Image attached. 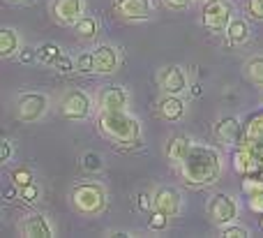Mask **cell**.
Returning a JSON list of instances; mask_svg holds the SVG:
<instances>
[{
	"label": "cell",
	"mask_w": 263,
	"mask_h": 238,
	"mask_svg": "<svg viewBox=\"0 0 263 238\" xmlns=\"http://www.w3.org/2000/svg\"><path fill=\"white\" fill-rule=\"evenodd\" d=\"M182 178L194 188H205L219 180L224 171V157L215 146H205V143H194L178 167Z\"/></svg>",
	"instance_id": "cell-1"
},
{
	"label": "cell",
	"mask_w": 263,
	"mask_h": 238,
	"mask_svg": "<svg viewBox=\"0 0 263 238\" xmlns=\"http://www.w3.org/2000/svg\"><path fill=\"white\" fill-rule=\"evenodd\" d=\"M97 127L106 139L123 146H132L141 139V123L127 111H100Z\"/></svg>",
	"instance_id": "cell-2"
},
{
	"label": "cell",
	"mask_w": 263,
	"mask_h": 238,
	"mask_svg": "<svg viewBox=\"0 0 263 238\" xmlns=\"http://www.w3.org/2000/svg\"><path fill=\"white\" fill-rule=\"evenodd\" d=\"M69 202H72L77 213H81L86 217H97L100 213H104L109 197H106V190L102 183H97V180H81V183L72 185Z\"/></svg>",
	"instance_id": "cell-3"
},
{
	"label": "cell",
	"mask_w": 263,
	"mask_h": 238,
	"mask_svg": "<svg viewBox=\"0 0 263 238\" xmlns=\"http://www.w3.org/2000/svg\"><path fill=\"white\" fill-rule=\"evenodd\" d=\"M51 102L46 93H37V90H26L18 93L14 100V116L21 123H40L46 116Z\"/></svg>",
	"instance_id": "cell-4"
},
{
	"label": "cell",
	"mask_w": 263,
	"mask_h": 238,
	"mask_svg": "<svg viewBox=\"0 0 263 238\" xmlns=\"http://www.w3.org/2000/svg\"><path fill=\"white\" fill-rule=\"evenodd\" d=\"M233 21V7L229 0H205L201 9V23L208 32H227Z\"/></svg>",
	"instance_id": "cell-5"
},
{
	"label": "cell",
	"mask_w": 263,
	"mask_h": 238,
	"mask_svg": "<svg viewBox=\"0 0 263 238\" xmlns=\"http://www.w3.org/2000/svg\"><path fill=\"white\" fill-rule=\"evenodd\" d=\"M238 213H240V204L233 194L227 192H217L210 197L208 202V220L213 222L215 227H224V225H231V222L238 220Z\"/></svg>",
	"instance_id": "cell-6"
},
{
	"label": "cell",
	"mask_w": 263,
	"mask_h": 238,
	"mask_svg": "<svg viewBox=\"0 0 263 238\" xmlns=\"http://www.w3.org/2000/svg\"><path fill=\"white\" fill-rule=\"evenodd\" d=\"M58 111L67 120H88L92 114V97L81 88H72L63 95Z\"/></svg>",
	"instance_id": "cell-7"
},
{
	"label": "cell",
	"mask_w": 263,
	"mask_h": 238,
	"mask_svg": "<svg viewBox=\"0 0 263 238\" xmlns=\"http://www.w3.org/2000/svg\"><path fill=\"white\" fill-rule=\"evenodd\" d=\"M157 83L162 95H185L187 88H190L187 72L180 65H164L157 72Z\"/></svg>",
	"instance_id": "cell-8"
},
{
	"label": "cell",
	"mask_w": 263,
	"mask_h": 238,
	"mask_svg": "<svg viewBox=\"0 0 263 238\" xmlns=\"http://www.w3.org/2000/svg\"><path fill=\"white\" fill-rule=\"evenodd\" d=\"M49 12L55 23L74 28V23L86 14V0H51Z\"/></svg>",
	"instance_id": "cell-9"
},
{
	"label": "cell",
	"mask_w": 263,
	"mask_h": 238,
	"mask_svg": "<svg viewBox=\"0 0 263 238\" xmlns=\"http://www.w3.org/2000/svg\"><path fill=\"white\" fill-rule=\"evenodd\" d=\"M114 12L123 21H148L155 14L153 0H114Z\"/></svg>",
	"instance_id": "cell-10"
},
{
	"label": "cell",
	"mask_w": 263,
	"mask_h": 238,
	"mask_svg": "<svg viewBox=\"0 0 263 238\" xmlns=\"http://www.w3.org/2000/svg\"><path fill=\"white\" fill-rule=\"evenodd\" d=\"M18 231L26 238H53L55 229L53 222L44 215V213H30L18 222Z\"/></svg>",
	"instance_id": "cell-11"
},
{
	"label": "cell",
	"mask_w": 263,
	"mask_h": 238,
	"mask_svg": "<svg viewBox=\"0 0 263 238\" xmlns=\"http://www.w3.org/2000/svg\"><path fill=\"white\" fill-rule=\"evenodd\" d=\"M153 202H155V208L166 213L168 217H176L182 208V197L173 185H159V188H155Z\"/></svg>",
	"instance_id": "cell-12"
},
{
	"label": "cell",
	"mask_w": 263,
	"mask_h": 238,
	"mask_svg": "<svg viewBox=\"0 0 263 238\" xmlns=\"http://www.w3.org/2000/svg\"><path fill=\"white\" fill-rule=\"evenodd\" d=\"M100 111H127L129 106V93L123 86H106L97 95Z\"/></svg>",
	"instance_id": "cell-13"
},
{
	"label": "cell",
	"mask_w": 263,
	"mask_h": 238,
	"mask_svg": "<svg viewBox=\"0 0 263 238\" xmlns=\"http://www.w3.org/2000/svg\"><path fill=\"white\" fill-rule=\"evenodd\" d=\"M194 146L190 139V134L185 132H176L171 134V137L166 139V146H164V153H166V160L171 162L173 167H180L182 160L187 157V153H190V148Z\"/></svg>",
	"instance_id": "cell-14"
},
{
	"label": "cell",
	"mask_w": 263,
	"mask_h": 238,
	"mask_svg": "<svg viewBox=\"0 0 263 238\" xmlns=\"http://www.w3.org/2000/svg\"><path fill=\"white\" fill-rule=\"evenodd\" d=\"M95 51V74H114L120 65V51L111 44H100Z\"/></svg>",
	"instance_id": "cell-15"
},
{
	"label": "cell",
	"mask_w": 263,
	"mask_h": 238,
	"mask_svg": "<svg viewBox=\"0 0 263 238\" xmlns=\"http://www.w3.org/2000/svg\"><path fill=\"white\" fill-rule=\"evenodd\" d=\"M240 137H242V125L236 116H224V118H219L215 123V139L217 141L233 146V143L240 141Z\"/></svg>",
	"instance_id": "cell-16"
},
{
	"label": "cell",
	"mask_w": 263,
	"mask_h": 238,
	"mask_svg": "<svg viewBox=\"0 0 263 238\" xmlns=\"http://www.w3.org/2000/svg\"><path fill=\"white\" fill-rule=\"evenodd\" d=\"M157 111L164 120H168V123H178V120L185 118L187 106H185L182 95H162L159 102H157Z\"/></svg>",
	"instance_id": "cell-17"
},
{
	"label": "cell",
	"mask_w": 263,
	"mask_h": 238,
	"mask_svg": "<svg viewBox=\"0 0 263 238\" xmlns=\"http://www.w3.org/2000/svg\"><path fill=\"white\" fill-rule=\"evenodd\" d=\"M21 49H23V40H21V35H18V30H14V28H3V30H0V58L9 60L21 53Z\"/></svg>",
	"instance_id": "cell-18"
},
{
	"label": "cell",
	"mask_w": 263,
	"mask_h": 238,
	"mask_svg": "<svg viewBox=\"0 0 263 238\" xmlns=\"http://www.w3.org/2000/svg\"><path fill=\"white\" fill-rule=\"evenodd\" d=\"M97 32H100V21H97L95 16H90V14H83V16L74 23V35L83 42L95 40Z\"/></svg>",
	"instance_id": "cell-19"
},
{
	"label": "cell",
	"mask_w": 263,
	"mask_h": 238,
	"mask_svg": "<svg viewBox=\"0 0 263 238\" xmlns=\"http://www.w3.org/2000/svg\"><path fill=\"white\" fill-rule=\"evenodd\" d=\"M250 35H252V30H250V23H247L245 19H233L231 26L227 28V37L233 46L247 44V42H250Z\"/></svg>",
	"instance_id": "cell-20"
},
{
	"label": "cell",
	"mask_w": 263,
	"mask_h": 238,
	"mask_svg": "<svg viewBox=\"0 0 263 238\" xmlns=\"http://www.w3.org/2000/svg\"><path fill=\"white\" fill-rule=\"evenodd\" d=\"M242 69H245V77L250 79L256 88H263V56H252V58H247Z\"/></svg>",
	"instance_id": "cell-21"
},
{
	"label": "cell",
	"mask_w": 263,
	"mask_h": 238,
	"mask_svg": "<svg viewBox=\"0 0 263 238\" xmlns=\"http://www.w3.org/2000/svg\"><path fill=\"white\" fill-rule=\"evenodd\" d=\"M60 56H63V49L55 42H44L37 46V60H42L44 65H53Z\"/></svg>",
	"instance_id": "cell-22"
},
{
	"label": "cell",
	"mask_w": 263,
	"mask_h": 238,
	"mask_svg": "<svg viewBox=\"0 0 263 238\" xmlns=\"http://www.w3.org/2000/svg\"><path fill=\"white\" fill-rule=\"evenodd\" d=\"M247 192H250V208L254 213H263V183L254 180L252 185H247Z\"/></svg>",
	"instance_id": "cell-23"
},
{
	"label": "cell",
	"mask_w": 263,
	"mask_h": 238,
	"mask_svg": "<svg viewBox=\"0 0 263 238\" xmlns=\"http://www.w3.org/2000/svg\"><path fill=\"white\" fill-rule=\"evenodd\" d=\"M74 60H77V72H81V74L95 72V51H83Z\"/></svg>",
	"instance_id": "cell-24"
},
{
	"label": "cell",
	"mask_w": 263,
	"mask_h": 238,
	"mask_svg": "<svg viewBox=\"0 0 263 238\" xmlns=\"http://www.w3.org/2000/svg\"><path fill=\"white\" fill-rule=\"evenodd\" d=\"M219 236H227V238H247V236H250V229H247L245 225L231 222V225L219 227Z\"/></svg>",
	"instance_id": "cell-25"
},
{
	"label": "cell",
	"mask_w": 263,
	"mask_h": 238,
	"mask_svg": "<svg viewBox=\"0 0 263 238\" xmlns=\"http://www.w3.org/2000/svg\"><path fill=\"white\" fill-rule=\"evenodd\" d=\"M40 185L32 180V183H28V185H23V188H18V197L23 199L26 204H35L37 199H40Z\"/></svg>",
	"instance_id": "cell-26"
},
{
	"label": "cell",
	"mask_w": 263,
	"mask_h": 238,
	"mask_svg": "<svg viewBox=\"0 0 263 238\" xmlns=\"http://www.w3.org/2000/svg\"><path fill=\"white\" fill-rule=\"evenodd\" d=\"M166 225H168V215H166V213L153 208V211H150V220H148L150 229H153V231H162V229H166Z\"/></svg>",
	"instance_id": "cell-27"
},
{
	"label": "cell",
	"mask_w": 263,
	"mask_h": 238,
	"mask_svg": "<svg viewBox=\"0 0 263 238\" xmlns=\"http://www.w3.org/2000/svg\"><path fill=\"white\" fill-rule=\"evenodd\" d=\"M81 167L86 171H92V174H95V171H100L102 167H104V162H102V157L97 155V153H86L81 160Z\"/></svg>",
	"instance_id": "cell-28"
},
{
	"label": "cell",
	"mask_w": 263,
	"mask_h": 238,
	"mask_svg": "<svg viewBox=\"0 0 263 238\" xmlns=\"http://www.w3.org/2000/svg\"><path fill=\"white\" fill-rule=\"evenodd\" d=\"M245 12H247V16L254 19V21H263V0H247Z\"/></svg>",
	"instance_id": "cell-29"
},
{
	"label": "cell",
	"mask_w": 263,
	"mask_h": 238,
	"mask_svg": "<svg viewBox=\"0 0 263 238\" xmlns=\"http://www.w3.org/2000/svg\"><path fill=\"white\" fill-rule=\"evenodd\" d=\"M53 67L58 69V72H63V74H69V72H77V60H72L67 53H63L58 60L53 63Z\"/></svg>",
	"instance_id": "cell-30"
},
{
	"label": "cell",
	"mask_w": 263,
	"mask_h": 238,
	"mask_svg": "<svg viewBox=\"0 0 263 238\" xmlns=\"http://www.w3.org/2000/svg\"><path fill=\"white\" fill-rule=\"evenodd\" d=\"M12 180H14V185L23 188V185L32 183V171H30V169H26V167H18V169H14Z\"/></svg>",
	"instance_id": "cell-31"
},
{
	"label": "cell",
	"mask_w": 263,
	"mask_h": 238,
	"mask_svg": "<svg viewBox=\"0 0 263 238\" xmlns=\"http://www.w3.org/2000/svg\"><path fill=\"white\" fill-rule=\"evenodd\" d=\"M162 3H164V7L171 9V12H187L194 0H162Z\"/></svg>",
	"instance_id": "cell-32"
},
{
	"label": "cell",
	"mask_w": 263,
	"mask_h": 238,
	"mask_svg": "<svg viewBox=\"0 0 263 238\" xmlns=\"http://www.w3.org/2000/svg\"><path fill=\"white\" fill-rule=\"evenodd\" d=\"M12 155H14L12 141H9V139H3V141H0V162H9Z\"/></svg>",
	"instance_id": "cell-33"
},
{
	"label": "cell",
	"mask_w": 263,
	"mask_h": 238,
	"mask_svg": "<svg viewBox=\"0 0 263 238\" xmlns=\"http://www.w3.org/2000/svg\"><path fill=\"white\" fill-rule=\"evenodd\" d=\"M18 60H21V63H32V60H37V49L23 44L21 53H18Z\"/></svg>",
	"instance_id": "cell-34"
},
{
	"label": "cell",
	"mask_w": 263,
	"mask_h": 238,
	"mask_svg": "<svg viewBox=\"0 0 263 238\" xmlns=\"http://www.w3.org/2000/svg\"><path fill=\"white\" fill-rule=\"evenodd\" d=\"M139 208L141 211H145V213H150L155 208V202H153V194H148V192H143L139 197Z\"/></svg>",
	"instance_id": "cell-35"
},
{
	"label": "cell",
	"mask_w": 263,
	"mask_h": 238,
	"mask_svg": "<svg viewBox=\"0 0 263 238\" xmlns=\"http://www.w3.org/2000/svg\"><path fill=\"white\" fill-rule=\"evenodd\" d=\"M16 190H18V185H14V188H7V190H5V192H3V197L12 199V197H14V194H16Z\"/></svg>",
	"instance_id": "cell-36"
},
{
	"label": "cell",
	"mask_w": 263,
	"mask_h": 238,
	"mask_svg": "<svg viewBox=\"0 0 263 238\" xmlns=\"http://www.w3.org/2000/svg\"><path fill=\"white\" fill-rule=\"evenodd\" d=\"M106 236H132L127 231H106Z\"/></svg>",
	"instance_id": "cell-37"
},
{
	"label": "cell",
	"mask_w": 263,
	"mask_h": 238,
	"mask_svg": "<svg viewBox=\"0 0 263 238\" xmlns=\"http://www.w3.org/2000/svg\"><path fill=\"white\" fill-rule=\"evenodd\" d=\"M5 3H9V5H21V3H26V0H5Z\"/></svg>",
	"instance_id": "cell-38"
},
{
	"label": "cell",
	"mask_w": 263,
	"mask_h": 238,
	"mask_svg": "<svg viewBox=\"0 0 263 238\" xmlns=\"http://www.w3.org/2000/svg\"><path fill=\"white\" fill-rule=\"evenodd\" d=\"M201 3H205V0H201Z\"/></svg>",
	"instance_id": "cell-39"
},
{
	"label": "cell",
	"mask_w": 263,
	"mask_h": 238,
	"mask_svg": "<svg viewBox=\"0 0 263 238\" xmlns=\"http://www.w3.org/2000/svg\"><path fill=\"white\" fill-rule=\"evenodd\" d=\"M261 222H263V220H261Z\"/></svg>",
	"instance_id": "cell-40"
}]
</instances>
